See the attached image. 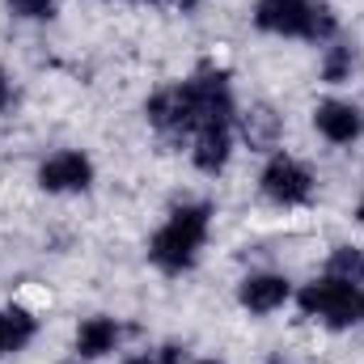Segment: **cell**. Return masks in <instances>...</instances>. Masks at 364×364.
I'll use <instances>...</instances> for the list:
<instances>
[{"mask_svg": "<svg viewBox=\"0 0 364 364\" xmlns=\"http://www.w3.org/2000/svg\"><path fill=\"white\" fill-rule=\"evenodd\" d=\"M360 322H364V288H360Z\"/></svg>", "mask_w": 364, "mask_h": 364, "instance_id": "cell-21", "label": "cell"}, {"mask_svg": "<svg viewBox=\"0 0 364 364\" xmlns=\"http://www.w3.org/2000/svg\"><path fill=\"white\" fill-rule=\"evenodd\" d=\"M93 178H97V170H93V157L85 149H55L34 170L38 191H47V195H85Z\"/></svg>", "mask_w": 364, "mask_h": 364, "instance_id": "cell-6", "label": "cell"}, {"mask_svg": "<svg viewBox=\"0 0 364 364\" xmlns=\"http://www.w3.org/2000/svg\"><path fill=\"white\" fill-rule=\"evenodd\" d=\"M233 149H237V127H203L191 136V166L208 178L225 174L229 161H233Z\"/></svg>", "mask_w": 364, "mask_h": 364, "instance_id": "cell-10", "label": "cell"}, {"mask_svg": "<svg viewBox=\"0 0 364 364\" xmlns=\"http://www.w3.org/2000/svg\"><path fill=\"white\" fill-rule=\"evenodd\" d=\"M38 339V318L26 305H4L0 309V360L26 352Z\"/></svg>", "mask_w": 364, "mask_h": 364, "instance_id": "cell-13", "label": "cell"}, {"mask_svg": "<svg viewBox=\"0 0 364 364\" xmlns=\"http://www.w3.org/2000/svg\"><path fill=\"white\" fill-rule=\"evenodd\" d=\"M73 364H85V360H73Z\"/></svg>", "mask_w": 364, "mask_h": 364, "instance_id": "cell-24", "label": "cell"}, {"mask_svg": "<svg viewBox=\"0 0 364 364\" xmlns=\"http://www.w3.org/2000/svg\"><path fill=\"white\" fill-rule=\"evenodd\" d=\"M144 123L166 140H191L203 127H237L233 77L220 64H199L186 81H170L144 97Z\"/></svg>", "mask_w": 364, "mask_h": 364, "instance_id": "cell-1", "label": "cell"}, {"mask_svg": "<svg viewBox=\"0 0 364 364\" xmlns=\"http://www.w3.org/2000/svg\"><path fill=\"white\" fill-rule=\"evenodd\" d=\"M292 296H296L292 279L284 272H272V267L246 272L237 279V305H242L250 318H272V314H279Z\"/></svg>", "mask_w": 364, "mask_h": 364, "instance_id": "cell-8", "label": "cell"}, {"mask_svg": "<svg viewBox=\"0 0 364 364\" xmlns=\"http://www.w3.org/2000/svg\"><path fill=\"white\" fill-rule=\"evenodd\" d=\"M149 356H153V364H186V360H191L186 343H178V339L161 343V348H157V352H149Z\"/></svg>", "mask_w": 364, "mask_h": 364, "instance_id": "cell-16", "label": "cell"}, {"mask_svg": "<svg viewBox=\"0 0 364 364\" xmlns=\"http://www.w3.org/2000/svg\"><path fill=\"white\" fill-rule=\"evenodd\" d=\"M356 73H360V43L343 38V34L331 38L322 47V60H318V81L331 85V90H339V85H352Z\"/></svg>", "mask_w": 364, "mask_h": 364, "instance_id": "cell-11", "label": "cell"}, {"mask_svg": "<svg viewBox=\"0 0 364 364\" xmlns=\"http://www.w3.org/2000/svg\"><path fill=\"white\" fill-rule=\"evenodd\" d=\"M119 364H153V356H127V360H119Z\"/></svg>", "mask_w": 364, "mask_h": 364, "instance_id": "cell-20", "label": "cell"}, {"mask_svg": "<svg viewBox=\"0 0 364 364\" xmlns=\"http://www.w3.org/2000/svg\"><path fill=\"white\" fill-rule=\"evenodd\" d=\"M17 106V85H13V77L0 68V114H9Z\"/></svg>", "mask_w": 364, "mask_h": 364, "instance_id": "cell-17", "label": "cell"}, {"mask_svg": "<svg viewBox=\"0 0 364 364\" xmlns=\"http://www.w3.org/2000/svg\"><path fill=\"white\" fill-rule=\"evenodd\" d=\"M144 4H161V0H144Z\"/></svg>", "mask_w": 364, "mask_h": 364, "instance_id": "cell-23", "label": "cell"}, {"mask_svg": "<svg viewBox=\"0 0 364 364\" xmlns=\"http://www.w3.org/2000/svg\"><path fill=\"white\" fill-rule=\"evenodd\" d=\"M309 123H314L318 140H326L331 149H352L364 140V110L352 97H322L309 110Z\"/></svg>", "mask_w": 364, "mask_h": 364, "instance_id": "cell-7", "label": "cell"}, {"mask_svg": "<svg viewBox=\"0 0 364 364\" xmlns=\"http://www.w3.org/2000/svg\"><path fill=\"white\" fill-rule=\"evenodd\" d=\"M237 136L255 153H275L279 149V136H284V119L275 114L272 106H250L246 114L237 110Z\"/></svg>", "mask_w": 364, "mask_h": 364, "instance_id": "cell-12", "label": "cell"}, {"mask_svg": "<svg viewBox=\"0 0 364 364\" xmlns=\"http://www.w3.org/2000/svg\"><path fill=\"white\" fill-rule=\"evenodd\" d=\"M123 322L110 318V314H93V318H81L77 335H73V352L77 360H106L123 348Z\"/></svg>", "mask_w": 364, "mask_h": 364, "instance_id": "cell-9", "label": "cell"}, {"mask_svg": "<svg viewBox=\"0 0 364 364\" xmlns=\"http://www.w3.org/2000/svg\"><path fill=\"white\" fill-rule=\"evenodd\" d=\"M352 220L364 229V191H360V199H356V208H352Z\"/></svg>", "mask_w": 364, "mask_h": 364, "instance_id": "cell-18", "label": "cell"}, {"mask_svg": "<svg viewBox=\"0 0 364 364\" xmlns=\"http://www.w3.org/2000/svg\"><path fill=\"white\" fill-rule=\"evenodd\" d=\"M250 26L267 38H301L318 47L343 34V21L331 0H255Z\"/></svg>", "mask_w": 364, "mask_h": 364, "instance_id": "cell-3", "label": "cell"}, {"mask_svg": "<svg viewBox=\"0 0 364 364\" xmlns=\"http://www.w3.org/2000/svg\"><path fill=\"white\" fill-rule=\"evenodd\" d=\"M259 195H263L272 208H284V212L309 208L314 195H318V174H314L301 157L275 149V153H267V161H263V170H259Z\"/></svg>", "mask_w": 364, "mask_h": 364, "instance_id": "cell-5", "label": "cell"}, {"mask_svg": "<svg viewBox=\"0 0 364 364\" xmlns=\"http://www.w3.org/2000/svg\"><path fill=\"white\" fill-rule=\"evenodd\" d=\"M212 216H216V208L208 199H182V203H174L166 212V220L149 237V250H144L149 263L161 275H186L199 263V255H203V246L212 237Z\"/></svg>", "mask_w": 364, "mask_h": 364, "instance_id": "cell-2", "label": "cell"}, {"mask_svg": "<svg viewBox=\"0 0 364 364\" xmlns=\"http://www.w3.org/2000/svg\"><path fill=\"white\" fill-rule=\"evenodd\" d=\"M326 272L339 275V279H352V284H360L364 288V250L360 246H335L331 250V259H326Z\"/></svg>", "mask_w": 364, "mask_h": 364, "instance_id": "cell-14", "label": "cell"}, {"mask_svg": "<svg viewBox=\"0 0 364 364\" xmlns=\"http://www.w3.org/2000/svg\"><path fill=\"white\" fill-rule=\"evenodd\" d=\"M292 301H296V309L309 322H318L326 331H352L360 322V284L339 279L331 272H322V275H314L309 284H301Z\"/></svg>", "mask_w": 364, "mask_h": 364, "instance_id": "cell-4", "label": "cell"}, {"mask_svg": "<svg viewBox=\"0 0 364 364\" xmlns=\"http://www.w3.org/2000/svg\"><path fill=\"white\" fill-rule=\"evenodd\" d=\"M4 9L17 21H38V26L60 17V0H4Z\"/></svg>", "mask_w": 364, "mask_h": 364, "instance_id": "cell-15", "label": "cell"}, {"mask_svg": "<svg viewBox=\"0 0 364 364\" xmlns=\"http://www.w3.org/2000/svg\"><path fill=\"white\" fill-rule=\"evenodd\" d=\"M195 364H225V360H195Z\"/></svg>", "mask_w": 364, "mask_h": 364, "instance_id": "cell-22", "label": "cell"}, {"mask_svg": "<svg viewBox=\"0 0 364 364\" xmlns=\"http://www.w3.org/2000/svg\"><path fill=\"white\" fill-rule=\"evenodd\" d=\"M170 4H178V9H199L203 0H170Z\"/></svg>", "mask_w": 364, "mask_h": 364, "instance_id": "cell-19", "label": "cell"}]
</instances>
